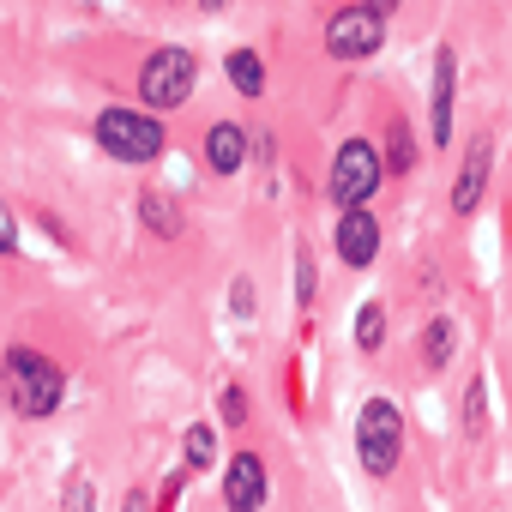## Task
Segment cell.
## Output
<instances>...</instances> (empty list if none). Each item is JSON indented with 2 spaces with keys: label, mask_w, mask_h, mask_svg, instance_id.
Returning <instances> with one entry per match:
<instances>
[{
  "label": "cell",
  "mask_w": 512,
  "mask_h": 512,
  "mask_svg": "<svg viewBox=\"0 0 512 512\" xmlns=\"http://www.w3.org/2000/svg\"><path fill=\"white\" fill-rule=\"evenodd\" d=\"M0 386H7V404H13L19 416H31V422L55 416L61 398H67L61 362H49L43 350H25V344H13L7 356H0Z\"/></svg>",
  "instance_id": "1"
},
{
  "label": "cell",
  "mask_w": 512,
  "mask_h": 512,
  "mask_svg": "<svg viewBox=\"0 0 512 512\" xmlns=\"http://www.w3.org/2000/svg\"><path fill=\"white\" fill-rule=\"evenodd\" d=\"M97 145L121 163H151V157H163L169 133H163L157 109H103L97 115Z\"/></svg>",
  "instance_id": "2"
},
{
  "label": "cell",
  "mask_w": 512,
  "mask_h": 512,
  "mask_svg": "<svg viewBox=\"0 0 512 512\" xmlns=\"http://www.w3.org/2000/svg\"><path fill=\"white\" fill-rule=\"evenodd\" d=\"M356 458L368 476H392L398 458H404V416L392 398H368L362 416H356Z\"/></svg>",
  "instance_id": "3"
},
{
  "label": "cell",
  "mask_w": 512,
  "mask_h": 512,
  "mask_svg": "<svg viewBox=\"0 0 512 512\" xmlns=\"http://www.w3.org/2000/svg\"><path fill=\"white\" fill-rule=\"evenodd\" d=\"M193 73H199V67H193L187 49H175V43L151 49L145 67H139V97H145V109H157V115L181 109V103L193 97Z\"/></svg>",
  "instance_id": "4"
},
{
  "label": "cell",
  "mask_w": 512,
  "mask_h": 512,
  "mask_svg": "<svg viewBox=\"0 0 512 512\" xmlns=\"http://www.w3.org/2000/svg\"><path fill=\"white\" fill-rule=\"evenodd\" d=\"M386 181V157L368 145V139H344L338 157H332V199L338 205H368Z\"/></svg>",
  "instance_id": "5"
},
{
  "label": "cell",
  "mask_w": 512,
  "mask_h": 512,
  "mask_svg": "<svg viewBox=\"0 0 512 512\" xmlns=\"http://www.w3.org/2000/svg\"><path fill=\"white\" fill-rule=\"evenodd\" d=\"M386 43V19L374 13V7H344V13H332V25H326V55L332 61H362V55H374Z\"/></svg>",
  "instance_id": "6"
},
{
  "label": "cell",
  "mask_w": 512,
  "mask_h": 512,
  "mask_svg": "<svg viewBox=\"0 0 512 512\" xmlns=\"http://www.w3.org/2000/svg\"><path fill=\"white\" fill-rule=\"evenodd\" d=\"M374 253H380V223L368 217V205H344V217H338V260L350 272H362V266H374Z\"/></svg>",
  "instance_id": "7"
},
{
  "label": "cell",
  "mask_w": 512,
  "mask_h": 512,
  "mask_svg": "<svg viewBox=\"0 0 512 512\" xmlns=\"http://www.w3.org/2000/svg\"><path fill=\"white\" fill-rule=\"evenodd\" d=\"M488 169H494V139H470V151H464V163H458V181H452V217H470V211L482 205Z\"/></svg>",
  "instance_id": "8"
},
{
  "label": "cell",
  "mask_w": 512,
  "mask_h": 512,
  "mask_svg": "<svg viewBox=\"0 0 512 512\" xmlns=\"http://www.w3.org/2000/svg\"><path fill=\"white\" fill-rule=\"evenodd\" d=\"M260 500H266V464H260V452H235L229 470H223V506L247 512V506H260Z\"/></svg>",
  "instance_id": "9"
},
{
  "label": "cell",
  "mask_w": 512,
  "mask_h": 512,
  "mask_svg": "<svg viewBox=\"0 0 512 512\" xmlns=\"http://www.w3.org/2000/svg\"><path fill=\"white\" fill-rule=\"evenodd\" d=\"M452 103H458V61L452 49H440L434 55V121H428L434 145H452Z\"/></svg>",
  "instance_id": "10"
},
{
  "label": "cell",
  "mask_w": 512,
  "mask_h": 512,
  "mask_svg": "<svg viewBox=\"0 0 512 512\" xmlns=\"http://www.w3.org/2000/svg\"><path fill=\"white\" fill-rule=\"evenodd\" d=\"M205 163H211V175H235V169L247 163V133H241L235 121H217V127L205 133Z\"/></svg>",
  "instance_id": "11"
},
{
  "label": "cell",
  "mask_w": 512,
  "mask_h": 512,
  "mask_svg": "<svg viewBox=\"0 0 512 512\" xmlns=\"http://www.w3.org/2000/svg\"><path fill=\"white\" fill-rule=\"evenodd\" d=\"M223 73H229V85H235L241 97H260V91H266V61L253 55V49H235V55L223 61Z\"/></svg>",
  "instance_id": "12"
},
{
  "label": "cell",
  "mask_w": 512,
  "mask_h": 512,
  "mask_svg": "<svg viewBox=\"0 0 512 512\" xmlns=\"http://www.w3.org/2000/svg\"><path fill=\"white\" fill-rule=\"evenodd\" d=\"M139 217H145L151 235H181V211H175V199H163L157 187L139 193Z\"/></svg>",
  "instance_id": "13"
},
{
  "label": "cell",
  "mask_w": 512,
  "mask_h": 512,
  "mask_svg": "<svg viewBox=\"0 0 512 512\" xmlns=\"http://www.w3.org/2000/svg\"><path fill=\"white\" fill-rule=\"evenodd\" d=\"M452 350H458V326L440 314V320H428V332H422V362L428 368H446L452 362Z\"/></svg>",
  "instance_id": "14"
},
{
  "label": "cell",
  "mask_w": 512,
  "mask_h": 512,
  "mask_svg": "<svg viewBox=\"0 0 512 512\" xmlns=\"http://www.w3.org/2000/svg\"><path fill=\"white\" fill-rule=\"evenodd\" d=\"M416 169V139H410V121H392L386 127V175H410Z\"/></svg>",
  "instance_id": "15"
},
{
  "label": "cell",
  "mask_w": 512,
  "mask_h": 512,
  "mask_svg": "<svg viewBox=\"0 0 512 512\" xmlns=\"http://www.w3.org/2000/svg\"><path fill=\"white\" fill-rule=\"evenodd\" d=\"M464 434H470V440L488 434V386H482V374L464 386Z\"/></svg>",
  "instance_id": "16"
},
{
  "label": "cell",
  "mask_w": 512,
  "mask_h": 512,
  "mask_svg": "<svg viewBox=\"0 0 512 512\" xmlns=\"http://www.w3.org/2000/svg\"><path fill=\"white\" fill-rule=\"evenodd\" d=\"M356 344H362L368 356H374V350L386 344V308H380V302H368V308L356 314Z\"/></svg>",
  "instance_id": "17"
},
{
  "label": "cell",
  "mask_w": 512,
  "mask_h": 512,
  "mask_svg": "<svg viewBox=\"0 0 512 512\" xmlns=\"http://www.w3.org/2000/svg\"><path fill=\"white\" fill-rule=\"evenodd\" d=\"M211 458H217V434H211V422H193L187 428V470H211Z\"/></svg>",
  "instance_id": "18"
},
{
  "label": "cell",
  "mask_w": 512,
  "mask_h": 512,
  "mask_svg": "<svg viewBox=\"0 0 512 512\" xmlns=\"http://www.w3.org/2000/svg\"><path fill=\"white\" fill-rule=\"evenodd\" d=\"M314 290H320V272H314V253H308V247H296V302L308 308V302H314Z\"/></svg>",
  "instance_id": "19"
},
{
  "label": "cell",
  "mask_w": 512,
  "mask_h": 512,
  "mask_svg": "<svg viewBox=\"0 0 512 512\" xmlns=\"http://www.w3.org/2000/svg\"><path fill=\"white\" fill-rule=\"evenodd\" d=\"M223 422H229V428H241V422H247V392H241V386H229V392H223Z\"/></svg>",
  "instance_id": "20"
},
{
  "label": "cell",
  "mask_w": 512,
  "mask_h": 512,
  "mask_svg": "<svg viewBox=\"0 0 512 512\" xmlns=\"http://www.w3.org/2000/svg\"><path fill=\"white\" fill-rule=\"evenodd\" d=\"M229 308H235V314H241V320H247V314H253V284H247V278H241V284H235V290H229Z\"/></svg>",
  "instance_id": "21"
},
{
  "label": "cell",
  "mask_w": 512,
  "mask_h": 512,
  "mask_svg": "<svg viewBox=\"0 0 512 512\" xmlns=\"http://www.w3.org/2000/svg\"><path fill=\"white\" fill-rule=\"evenodd\" d=\"M0 253H19V229H13V217H7V205H0Z\"/></svg>",
  "instance_id": "22"
},
{
  "label": "cell",
  "mask_w": 512,
  "mask_h": 512,
  "mask_svg": "<svg viewBox=\"0 0 512 512\" xmlns=\"http://www.w3.org/2000/svg\"><path fill=\"white\" fill-rule=\"evenodd\" d=\"M362 7H374V13H380V19H386V13H392V7H398V0H362Z\"/></svg>",
  "instance_id": "23"
},
{
  "label": "cell",
  "mask_w": 512,
  "mask_h": 512,
  "mask_svg": "<svg viewBox=\"0 0 512 512\" xmlns=\"http://www.w3.org/2000/svg\"><path fill=\"white\" fill-rule=\"evenodd\" d=\"M199 7H205V13H217V7H229V0H199Z\"/></svg>",
  "instance_id": "24"
}]
</instances>
